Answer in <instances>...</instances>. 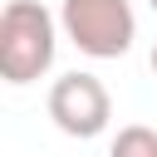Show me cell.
<instances>
[{
  "instance_id": "cell-1",
  "label": "cell",
  "mask_w": 157,
  "mask_h": 157,
  "mask_svg": "<svg viewBox=\"0 0 157 157\" xmlns=\"http://www.w3.org/2000/svg\"><path fill=\"white\" fill-rule=\"evenodd\" d=\"M59 49V20L39 0H10L0 10V74L5 83L25 88L54 69Z\"/></svg>"
},
{
  "instance_id": "cell-2",
  "label": "cell",
  "mask_w": 157,
  "mask_h": 157,
  "mask_svg": "<svg viewBox=\"0 0 157 157\" xmlns=\"http://www.w3.org/2000/svg\"><path fill=\"white\" fill-rule=\"evenodd\" d=\"M59 29L88 59H123L137 39V15L128 0H64Z\"/></svg>"
},
{
  "instance_id": "cell-3",
  "label": "cell",
  "mask_w": 157,
  "mask_h": 157,
  "mask_svg": "<svg viewBox=\"0 0 157 157\" xmlns=\"http://www.w3.org/2000/svg\"><path fill=\"white\" fill-rule=\"evenodd\" d=\"M44 108H49L54 128L64 137H78V142L83 137H98L113 123V93L103 88L98 74H83V69L59 74L54 88H49V98H44Z\"/></svg>"
},
{
  "instance_id": "cell-4",
  "label": "cell",
  "mask_w": 157,
  "mask_h": 157,
  "mask_svg": "<svg viewBox=\"0 0 157 157\" xmlns=\"http://www.w3.org/2000/svg\"><path fill=\"white\" fill-rule=\"evenodd\" d=\"M108 157H157V132L142 123H128V128H118Z\"/></svg>"
},
{
  "instance_id": "cell-5",
  "label": "cell",
  "mask_w": 157,
  "mask_h": 157,
  "mask_svg": "<svg viewBox=\"0 0 157 157\" xmlns=\"http://www.w3.org/2000/svg\"><path fill=\"white\" fill-rule=\"evenodd\" d=\"M152 74H157V44H152Z\"/></svg>"
},
{
  "instance_id": "cell-6",
  "label": "cell",
  "mask_w": 157,
  "mask_h": 157,
  "mask_svg": "<svg viewBox=\"0 0 157 157\" xmlns=\"http://www.w3.org/2000/svg\"><path fill=\"white\" fill-rule=\"evenodd\" d=\"M147 5H152V10H157V0H147Z\"/></svg>"
}]
</instances>
